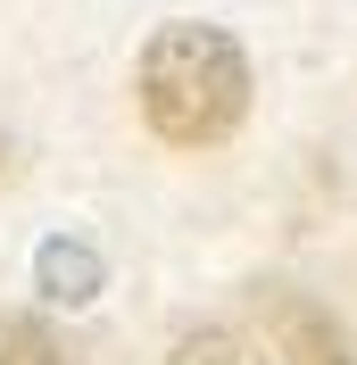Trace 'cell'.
<instances>
[{
    "label": "cell",
    "mask_w": 357,
    "mask_h": 365,
    "mask_svg": "<svg viewBox=\"0 0 357 365\" xmlns=\"http://www.w3.org/2000/svg\"><path fill=\"white\" fill-rule=\"evenodd\" d=\"M249 50L224 34V25H158L141 42V67H134V100H141V125H150L166 150H224L249 116Z\"/></svg>",
    "instance_id": "cell-1"
},
{
    "label": "cell",
    "mask_w": 357,
    "mask_h": 365,
    "mask_svg": "<svg viewBox=\"0 0 357 365\" xmlns=\"http://www.w3.org/2000/svg\"><path fill=\"white\" fill-rule=\"evenodd\" d=\"M258 324H266V349L283 365H349V332L333 324V307H316L308 291H258Z\"/></svg>",
    "instance_id": "cell-2"
},
{
    "label": "cell",
    "mask_w": 357,
    "mask_h": 365,
    "mask_svg": "<svg viewBox=\"0 0 357 365\" xmlns=\"http://www.w3.org/2000/svg\"><path fill=\"white\" fill-rule=\"evenodd\" d=\"M0 365H67V349L42 316H9L0 324Z\"/></svg>",
    "instance_id": "cell-3"
},
{
    "label": "cell",
    "mask_w": 357,
    "mask_h": 365,
    "mask_svg": "<svg viewBox=\"0 0 357 365\" xmlns=\"http://www.w3.org/2000/svg\"><path fill=\"white\" fill-rule=\"evenodd\" d=\"M91 282H100L91 250H67V241H50V250H42V291H50V299H91Z\"/></svg>",
    "instance_id": "cell-4"
},
{
    "label": "cell",
    "mask_w": 357,
    "mask_h": 365,
    "mask_svg": "<svg viewBox=\"0 0 357 365\" xmlns=\"http://www.w3.org/2000/svg\"><path fill=\"white\" fill-rule=\"evenodd\" d=\"M166 365H266V357H258L241 332H183Z\"/></svg>",
    "instance_id": "cell-5"
}]
</instances>
